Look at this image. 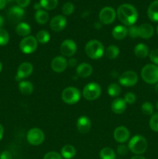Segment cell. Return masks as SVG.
Masks as SVG:
<instances>
[{"mask_svg": "<svg viewBox=\"0 0 158 159\" xmlns=\"http://www.w3.org/2000/svg\"><path fill=\"white\" fill-rule=\"evenodd\" d=\"M117 16L119 20L126 26H133L138 18L136 8L130 4H122L118 8Z\"/></svg>", "mask_w": 158, "mask_h": 159, "instance_id": "1", "label": "cell"}, {"mask_svg": "<svg viewBox=\"0 0 158 159\" xmlns=\"http://www.w3.org/2000/svg\"><path fill=\"white\" fill-rule=\"evenodd\" d=\"M85 54L91 59H99L105 53L104 46L99 40H91L86 43L85 48Z\"/></svg>", "mask_w": 158, "mask_h": 159, "instance_id": "2", "label": "cell"}, {"mask_svg": "<svg viewBox=\"0 0 158 159\" xmlns=\"http://www.w3.org/2000/svg\"><path fill=\"white\" fill-rule=\"evenodd\" d=\"M147 139L141 135H136L132 138L128 144L129 150L137 155L143 154L147 151Z\"/></svg>", "mask_w": 158, "mask_h": 159, "instance_id": "3", "label": "cell"}, {"mask_svg": "<svg viewBox=\"0 0 158 159\" xmlns=\"http://www.w3.org/2000/svg\"><path fill=\"white\" fill-rule=\"evenodd\" d=\"M141 77L147 83L153 85L158 82V66L153 64L145 65L141 70Z\"/></svg>", "mask_w": 158, "mask_h": 159, "instance_id": "4", "label": "cell"}, {"mask_svg": "<svg viewBox=\"0 0 158 159\" xmlns=\"http://www.w3.org/2000/svg\"><path fill=\"white\" fill-rule=\"evenodd\" d=\"M61 98L65 103L73 105L80 100L81 93L75 87H68L62 92Z\"/></svg>", "mask_w": 158, "mask_h": 159, "instance_id": "5", "label": "cell"}, {"mask_svg": "<svg viewBox=\"0 0 158 159\" xmlns=\"http://www.w3.org/2000/svg\"><path fill=\"white\" fill-rule=\"evenodd\" d=\"M83 96L88 101H93L97 99L102 93V89L99 84L95 82H91L86 85L84 88Z\"/></svg>", "mask_w": 158, "mask_h": 159, "instance_id": "6", "label": "cell"}, {"mask_svg": "<svg viewBox=\"0 0 158 159\" xmlns=\"http://www.w3.org/2000/svg\"><path fill=\"white\" fill-rule=\"evenodd\" d=\"M37 46H38V42L33 36H28L24 37L20 43V50L24 54H32L37 50Z\"/></svg>", "mask_w": 158, "mask_h": 159, "instance_id": "7", "label": "cell"}, {"mask_svg": "<svg viewBox=\"0 0 158 159\" xmlns=\"http://www.w3.org/2000/svg\"><path fill=\"white\" fill-rule=\"evenodd\" d=\"M26 139H27L28 143L32 145H40L44 141V133L40 128L34 127L27 132Z\"/></svg>", "mask_w": 158, "mask_h": 159, "instance_id": "8", "label": "cell"}, {"mask_svg": "<svg viewBox=\"0 0 158 159\" xmlns=\"http://www.w3.org/2000/svg\"><path fill=\"white\" fill-rule=\"evenodd\" d=\"M119 82L122 86L132 87L137 83L138 75L135 71H126L119 76Z\"/></svg>", "mask_w": 158, "mask_h": 159, "instance_id": "9", "label": "cell"}, {"mask_svg": "<svg viewBox=\"0 0 158 159\" xmlns=\"http://www.w3.org/2000/svg\"><path fill=\"white\" fill-rule=\"evenodd\" d=\"M116 11L112 7L103 8L99 12V20L102 24L108 25L112 23L116 20Z\"/></svg>", "mask_w": 158, "mask_h": 159, "instance_id": "10", "label": "cell"}, {"mask_svg": "<svg viewBox=\"0 0 158 159\" xmlns=\"http://www.w3.org/2000/svg\"><path fill=\"white\" fill-rule=\"evenodd\" d=\"M60 51L62 55L64 57H72L77 51V45L74 40H70V39L64 40L60 44Z\"/></svg>", "mask_w": 158, "mask_h": 159, "instance_id": "11", "label": "cell"}, {"mask_svg": "<svg viewBox=\"0 0 158 159\" xmlns=\"http://www.w3.org/2000/svg\"><path fill=\"white\" fill-rule=\"evenodd\" d=\"M33 67L30 63L23 62L19 66L18 69H17L15 79L18 82H20L22 79L29 77L33 73Z\"/></svg>", "mask_w": 158, "mask_h": 159, "instance_id": "12", "label": "cell"}, {"mask_svg": "<svg viewBox=\"0 0 158 159\" xmlns=\"http://www.w3.org/2000/svg\"><path fill=\"white\" fill-rule=\"evenodd\" d=\"M68 66V61L63 56H57L51 61V68L54 72H63Z\"/></svg>", "mask_w": 158, "mask_h": 159, "instance_id": "13", "label": "cell"}, {"mask_svg": "<svg viewBox=\"0 0 158 159\" xmlns=\"http://www.w3.org/2000/svg\"><path fill=\"white\" fill-rule=\"evenodd\" d=\"M66 25V18L62 15H57L51 20L50 26L51 30L54 32H60L64 29Z\"/></svg>", "mask_w": 158, "mask_h": 159, "instance_id": "14", "label": "cell"}, {"mask_svg": "<svg viewBox=\"0 0 158 159\" xmlns=\"http://www.w3.org/2000/svg\"><path fill=\"white\" fill-rule=\"evenodd\" d=\"M113 137L117 142L123 144L129 140L130 137V133L126 127H118L117 128L115 129Z\"/></svg>", "mask_w": 158, "mask_h": 159, "instance_id": "15", "label": "cell"}, {"mask_svg": "<svg viewBox=\"0 0 158 159\" xmlns=\"http://www.w3.org/2000/svg\"><path fill=\"white\" fill-rule=\"evenodd\" d=\"M23 15H24V10L23 8L20 7V6H12L9 9L7 12V16L9 20H10L12 23H18L23 18Z\"/></svg>", "mask_w": 158, "mask_h": 159, "instance_id": "16", "label": "cell"}, {"mask_svg": "<svg viewBox=\"0 0 158 159\" xmlns=\"http://www.w3.org/2000/svg\"><path fill=\"white\" fill-rule=\"evenodd\" d=\"M154 29L152 25L149 23H143L138 26V37L143 39H149L153 37Z\"/></svg>", "mask_w": 158, "mask_h": 159, "instance_id": "17", "label": "cell"}, {"mask_svg": "<svg viewBox=\"0 0 158 159\" xmlns=\"http://www.w3.org/2000/svg\"><path fill=\"white\" fill-rule=\"evenodd\" d=\"M91 127V122L88 116H81L77 120V128L82 134L88 133Z\"/></svg>", "mask_w": 158, "mask_h": 159, "instance_id": "18", "label": "cell"}, {"mask_svg": "<svg viewBox=\"0 0 158 159\" xmlns=\"http://www.w3.org/2000/svg\"><path fill=\"white\" fill-rule=\"evenodd\" d=\"M111 109L116 114H121L126 109V102L122 98H116L112 102Z\"/></svg>", "mask_w": 158, "mask_h": 159, "instance_id": "19", "label": "cell"}, {"mask_svg": "<svg viewBox=\"0 0 158 159\" xmlns=\"http://www.w3.org/2000/svg\"><path fill=\"white\" fill-rule=\"evenodd\" d=\"M93 68L91 65L88 63H81L77 66L76 69L77 75L81 78L89 77L92 74Z\"/></svg>", "mask_w": 158, "mask_h": 159, "instance_id": "20", "label": "cell"}, {"mask_svg": "<svg viewBox=\"0 0 158 159\" xmlns=\"http://www.w3.org/2000/svg\"><path fill=\"white\" fill-rule=\"evenodd\" d=\"M147 15L151 21L158 23V0H155L149 6Z\"/></svg>", "mask_w": 158, "mask_h": 159, "instance_id": "21", "label": "cell"}, {"mask_svg": "<svg viewBox=\"0 0 158 159\" xmlns=\"http://www.w3.org/2000/svg\"><path fill=\"white\" fill-rule=\"evenodd\" d=\"M127 35H128V29L125 26L119 25V26H116L113 28L112 37L116 40H123Z\"/></svg>", "mask_w": 158, "mask_h": 159, "instance_id": "22", "label": "cell"}, {"mask_svg": "<svg viewBox=\"0 0 158 159\" xmlns=\"http://www.w3.org/2000/svg\"><path fill=\"white\" fill-rule=\"evenodd\" d=\"M15 32L20 37H28L31 32V28L28 23H20L15 27Z\"/></svg>", "mask_w": 158, "mask_h": 159, "instance_id": "23", "label": "cell"}, {"mask_svg": "<svg viewBox=\"0 0 158 159\" xmlns=\"http://www.w3.org/2000/svg\"><path fill=\"white\" fill-rule=\"evenodd\" d=\"M19 90L23 95H30L33 92V85L29 81H21L19 84Z\"/></svg>", "mask_w": 158, "mask_h": 159, "instance_id": "24", "label": "cell"}, {"mask_svg": "<svg viewBox=\"0 0 158 159\" xmlns=\"http://www.w3.org/2000/svg\"><path fill=\"white\" fill-rule=\"evenodd\" d=\"M60 155H61L62 158L65 159H71L76 155V150L74 146L67 144L61 148Z\"/></svg>", "mask_w": 158, "mask_h": 159, "instance_id": "25", "label": "cell"}, {"mask_svg": "<svg viewBox=\"0 0 158 159\" xmlns=\"http://www.w3.org/2000/svg\"><path fill=\"white\" fill-rule=\"evenodd\" d=\"M134 53L136 57L144 58L149 55V48L144 43H139L134 48Z\"/></svg>", "mask_w": 158, "mask_h": 159, "instance_id": "26", "label": "cell"}, {"mask_svg": "<svg viewBox=\"0 0 158 159\" xmlns=\"http://www.w3.org/2000/svg\"><path fill=\"white\" fill-rule=\"evenodd\" d=\"M35 20L39 24L43 25L46 23L49 20V14L44 10H37L35 13Z\"/></svg>", "mask_w": 158, "mask_h": 159, "instance_id": "27", "label": "cell"}, {"mask_svg": "<svg viewBox=\"0 0 158 159\" xmlns=\"http://www.w3.org/2000/svg\"><path fill=\"white\" fill-rule=\"evenodd\" d=\"M119 49L116 45H110L105 50V57L108 59H115L119 56Z\"/></svg>", "mask_w": 158, "mask_h": 159, "instance_id": "28", "label": "cell"}, {"mask_svg": "<svg viewBox=\"0 0 158 159\" xmlns=\"http://www.w3.org/2000/svg\"><path fill=\"white\" fill-rule=\"evenodd\" d=\"M36 39H37L38 43L45 44V43L49 42L50 39V35L49 32L43 30H40L37 33V36H36Z\"/></svg>", "mask_w": 158, "mask_h": 159, "instance_id": "29", "label": "cell"}, {"mask_svg": "<svg viewBox=\"0 0 158 159\" xmlns=\"http://www.w3.org/2000/svg\"><path fill=\"white\" fill-rule=\"evenodd\" d=\"M101 159H116V153L111 148H104L100 152Z\"/></svg>", "mask_w": 158, "mask_h": 159, "instance_id": "30", "label": "cell"}, {"mask_svg": "<svg viewBox=\"0 0 158 159\" xmlns=\"http://www.w3.org/2000/svg\"><path fill=\"white\" fill-rule=\"evenodd\" d=\"M58 1L57 0H40V4L42 8L46 10H52L54 9L57 6Z\"/></svg>", "mask_w": 158, "mask_h": 159, "instance_id": "31", "label": "cell"}, {"mask_svg": "<svg viewBox=\"0 0 158 159\" xmlns=\"http://www.w3.org/2000/svg\"><path fill=\"white\" fill-rule=\"evenodd\" d=\"M121 93V87L117 83H112L108 87V94L112 97H116Z\"/></svg>", "mask_w": 158, "mask_h": 159, "instance_id": "32", "label": "cell"}, {"mask_svg": "<svg viewBox=\"0 0 158 159\" xmlns=\"http://www.w3.org/2000/svg\"><path fill=\"white\" fill-rule=\"evenodd\" d=\"M141 110H142L143 113L147 115V116L153 115V104L150 102H143L142 107H141Z\"/></svg>", "mask_w": 158, "mask_h": 159, "instance_id": "33", "label": "cell"}, {"mask_svg": "<svg viewBox=\"0 0 158 159\" xmlns=\"http://www.w3.org/2000/svg\"><path fill=\"white\" fill-rule=\"evenodd\" d=\"M9 41V35L5 29H0V46H5Z\"/></svg>", "mask_w": 158, "mask_h": 159, "instance_id": "34", "label": "cell"}, {"mask_svg": "<svg viewBox=\"0 0 158 159\" xmlns=\"http://www.w3.org/2000/svg\"><path fill=\"white\" fill-rule=\"evenodd\" d=\"M150 127L153 131L158 132V113L152 115L150 120Z\"/></svg>", "mask_w": 158, "mask_h": 159, "instance_id": "35", "label": "cell"}, {"mask_svg": "<svg viewBox=\"0 0 158 159\" xmlns=\"http://www.w3.org/2000/svg\"><path fill=\"white\" fill-rule=\"evenodd\" d=\"M74 11V6L71 2H66L62 7V12L64 15L69 16Z\"/></svg>", "mask_w": 158, "mask_h": 159, "instance_id": "36", "label": "cell"}, {"mask_svg": "<svg viewBox=\"0 0 158 159\" xmlns=\"http://www.w3.org/2000/svg\"><path fill=\"white\" fill-rule=\"evenodd\" d=\"M150 61L153 63V65L158 66V49H153L149 54Z\"/></svg>", "mask_w": 158, "mask_h": 159, "instance_id": "37", "label": "cell"}, {"mask_svg": "<svg viewBox=\"0 0 158 159\" xmlns=\"http://www.w3.org/2000/svg\"><path fill=\"white\" fill-rule=\"evenodd\" d=\"M124 100H125V102H126V104L128 103V104H130V105H132V104H133L135 102H136V96H135L134 93H127L125 95V96H124Z\"/></svg>", "mask_w": 158, "mask_h": 159, "instance_id": "38", "label": "cell"}, {"mask_svg": "<svg viewBox=\"0 0 158 159\" xmlns=\"http://www.w3.org/2000/svg\"><path fill=\"white\" fill-rule=\"evenodd\" d=\"M128 34L131 38H136L138 37V26H129L128 29Z\"/></svg>", "mask_w": 158, "mask_h": 159, "instance_id": "39", "label": "cell"}, {"mask_svg": "<svg viewBox=\"0 0 158 159\" xmlns=\"http://www.w3.org/2000/svg\"><path fill=\"white\" fill-rule=\"evenodd\" d=\"M43 159H62V156L56 152H50L44 155Z\"/></svg>", "mask_w": 158, "mask_h": 159, "instance_id": "40", "label": "cell"}, {"mask_svg": "<svg viewBox=\"0 0 158 159\" xmlns=\"http://www.w3.org/2000/svg\"><path fill=\"white\" fill-rule=\"evenodd\" d=\"M129 148L125 146V144H120L117 148V152L119 155H125L128 153Z\"/></svg>", "mask_w": 158, "mask_h": 159, "instance_id": "41", "label": "cell"}, {"mask_svg": "<svg viewBox=\"0 0 158 159\" xmlns=\"http://www.w3.org/2000/svg\"><path fill=\"white\" fill-rule=\"evenodd\" d=\"M12 156L9 151H3L0 154V159H12Z\"/></svg>", "mask_w": 158, "mask_h": 159, "instance_id": "42", "label": "cell"}, {"mask_svg": "<svg viewBox=\"0 0 158 159\" xmlns=\"http://www.w3.org/2000/svg\"><path fill=\"white\" fill-rule=\"evenodd\" d=\"M18 6L21 8H25L29 4L30 0H15Z\"/></svg>", "mask_w": 158, "mask_h": 159, "instance_id": "43", "label": "cell"}, {"mask_svg": "<svg viewBox=\"0 0 158 159\" xmlns=\"http://www.w3.org/2000/svg\"><path fill=\"white\" fill-rule=\"evenodd\" d=\"M6 2H7L6 0H0V10L4 9L6 5Z\"/></svg>", "mask_w": 158, "mask_h": 159, "instance_id": "44", "label": "cell"}, {"mask_svg": "<svg viewBox=\"0 0 158 159\" xmlns=\"http://www.w3.org/2000/svg\"><path fill=\"white\" fill-rule=\"evenodd\" d=\"M69 64L71 66H74L76 65V59L74 58H71L69 61H68V65Z\"/></svg>", "mask_w": 158, "mask_h": 159, "instance_id": "45", "label": "cell"}, {"mask_svg": "<svg viewBox=\"0 0 158 159\" xmlns=\"http://www.w3.org/2000/svg\"><path fill=\"white\" fill-rule=\"evenodd\" d=\"M3 134H4V129H3V127L2 126V124H0V140L2 138Z\"/></svg>", "mask_w": 158, "mask_h": 159, "instance_id": "46", "label": "cell"}, {"mask_svg": "<svg viewBox=\"0 0 158 159\" xmlns=\"http://www.w3.org/2000/svg\"><path fill=\"white\" fill-rule=\"evenodd\" d=\"M34 9H37V10H40V9H41V6H40V2H38V3H36L35 5H34Z\"/></svg>", "mask_w": 158, "mask_h": 159, "instance_id": "47", "label": "cell"}, {"mask_svg": "<svg viewBox=\"0 0 158 159\" xmlns=\"http://www.w3.org/2000/svg\"><path fill=\"white\" fill-rule=\"evenodd\" d=\"M131 159H146L144 157L141 156V155H135V156L132 157Z\"/></svg>", "mask_w": 158, "mask_h": 159, "instance_id": "48", "label": "cell"}, {"mask_svg": "<svg viewBox=\"0 0 158 159\" xmlns=\"http://www.w3.org/2000/svg\"><path fill=\"white\" fill-rule=\"evenodd\" d=\"M3 23H4V20H3V17L2 16H0V29L2 28V26Z\"/></svg>", "mask_w": 158, "mask_h": 159, "instance_id": "49", "label": "cell"}, {"mask_svg": "<svg viewBox=\"0 0 158 159\" xmlns=\"http://www.w3.org/2000/svg\"><path fill=\"white\" fill-rule=\"evenodd\" d=\"M155 91H156V93L158 94V82L156 84V85H155Z\"/></svg>", "mask_w": 158, "mask_h": 159, "instance_id": "50", "label": "cell"}, {"mask_svg": "<svg viewBox=\"0 0 158 159\" xmlns=\"http://www.w3.org/2000/svg\"><path fill=\"white\" fill-rule=\"evenodd\" d=\"M2 62L0 61V71H2Z\"/></svg>", "mask_w": 158, "mask_h": 159, "instance_id": "51", "label": "cell"}, {"mask_svg": "<svg viewBox=\"0 0 158 159\" xmlns=\"http://www.w3.org/2000/svg\"><path fill=\"white\" fill-rule=\"evenodd\" d=\"M12 1H13V0H6V2H12Z\"/></svg>", "mask_w": 158, "mask_h": 159, "instance_id": "52", "label": "cell"}, {"mask_svg": "<svg viewBox=\"0 0 158 159\" xmlns=\"http://www.w3.org/2000/svg\"><path fill=\"white\" fill-rule=\"evenodd\" d=\"M156 109H157V110H158V101H157V102H156Z\"/></svg>", "mask_w": 158, "mask_h": 159, "instance_id": "53", "label": "cell"}, {"mask_svg": "<svg viewBox=\"0 0 158 159\" xmlns=\"http://www.w3.org/2000/svg\"><path fill=\"white\" fill-rule=\"evenodd\" d=\"M156 33H157V35H158V26L157 27H156Z\"/></svg>", "mask_w": 158, "mask_h": 159, "instance_id": "54", "label": "cell"}]
</instances>
